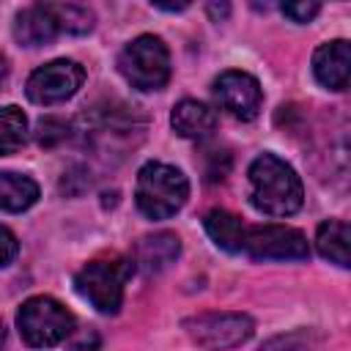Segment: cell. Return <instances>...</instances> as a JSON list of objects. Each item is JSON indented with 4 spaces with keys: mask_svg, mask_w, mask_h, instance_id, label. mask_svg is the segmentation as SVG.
Wrapping results in <instances>:
<instances>
[{
    "mask_svg": "<svg viewBox=\"0 0 351 351\" xmlns=\"http://www.w3.org/2000/svg\"><path fill=\"white\" fill-rule=\"evenodd\" d=\"M247 176H250V203L261 214L291 217L302 208L304 189L296 170L285 159L274 154H261L252 159Z\"/></svg>",
    "mask_w": 351,
    "mask_h": 351,
    "instance_id": "cell-1",
    "label": "cell"
},
{
    "mask_svg": "<svg viewBox=\"0 0 351 351\" xmlns=\"http://www.w3.org/2000/svg\"><path fill=\"white\" fill-rule=\"evenodd\" d=\"M189 197L186 176L165 162H145L137 173L134 203L143 217L148 219H167L184 208Z\"/></svg>",
    "mask_w": 351,
    "mask_h": 351,
    "instance_id": "cell-2",
    "label": "cell"
},
{
    "mask_svg": "<svg viewBox=\"0 0 351 351\" xmlns=\"http://www.w3.org/2000/svg\"><path fill=\"white\" fill-rule=\"evenodd\" d=\"M134 274L132 258L90 261L74 274V291L104 315H115L123 304V288Z\"/></svg>",
    "mask_w": 351,
    "mask_h": 351,
    "instance_id": "cell-3",
    "label": "cell"
},
{
    "mask_svg": "<svg viewBox=\"0 0 351 351\" xmlns=\"http://www.w3.org/2000/svg\"><path fill=\"white\" fill-rule=\"evenodd\" d=\"M118 69L123 80L137 90H159L170 80V52L159 36L143 33L132 38L121 55Z\"/></svg>",
    "mask_w": 351,
    "mask_h": 351,
    "instance_id": "cell-4",
    "label": "cell"
},
{
    "mask_svg": "<svg viewBox=\"0 0 351 351\" xmlns=\"http://www.w3.org/2000/svg\"><path fill=\"white\" fill-rule=\"evenodd\" d=\"M16 326L27 346L49 348L74 332V315L52 296H30L16 313Z\"/></svg>",
    "mask_w": 351,
    "mask_h": 351,
    "instance_id": "cell-5",
    "label": "cell"
},
{
    "mask_svg": "<svg viewBox=\"0 0 351 351\" xmlns=\"http://www.w3.org/2000/svg\"><path fill=\"white\" fill-rule=\"evenodd\" d=\"M184 329L197 346L208 351H228L244 346L252 337L255 324L247 313H197L184 318Z\"/></svg>",
    "mask_w": 351,
    "mask_h": 351,
    "instance_id": "cell-6",
    "label": "cell"
},
{
    "mask_svg": "<svg viewBox=\"0 0 351 351\" xmlns=\"http://www.w3.org/2000/svg\"><path fill=\"white\" fill-rule=\"evenodd\" d=\"M241 252L255 261H304L310 244L302 230L288 225H252L244 230Z\"/></svg>",
    "mask_w": 351,
    "mask_h": 351,
    "instance_id": "cell-7",
    "label": "cell"
},
{
    "mask_svg": "<svg viewBox=\"0 0 351 351\" xmlns=\"http://www.w3.org/2000/svg\"><path fill=\"white\" fill-rule=\"evenodd\" d=\"M85 82V69L77 60H49L38 66L25 85V93L33 104H58L71 99Z\"/></svg>",
    "mask_w": 351,
    "mask_h": 351,
    "instance_id": "cell-8",
    "label": "cell"
},
{
    "mask_svg": "<svg viewBox=\"0 0 351 351\" xmlns=\"http://www.w3.org/2000/svg\"><path fill=\"white\" fill-rule=\"evenodd\" d=\"M211 90H214L217 104H219L228 115H233V118H239V121H252V118H258L261 104H263V93H261V85H258V80H255L252 74L236 71V69L222 71V74L214 80V88H211Z\"/></svg>",
    "mask_w": 351,
    "mask_h": 351,
    "instance_id": "cell-9",
    "label": "cell"
},
{
    "mask_svg": "<svg viewBox=\"0 0 351 351\" xmlns=\"http://www.w3.org/2000/svg\"><path fill=\"white\" fill-rule=\"evenodd\" d=\"M348 66H351V49H348V41L343 38L321 44L313 55V74L326 90L348 88Z\"/></svg>",
    "mask_w": 351,
    "mask_h": 351,
    "instance_id": "cell-10",
    "label": "cell"
},
{
    "mask_svg": "<svg viewBox=\"0 0 351 351\" xmlns=\"http://www.w3.org/2000/svg\"><path fill=\"white\" fill-rule=\"evenodd\" d=\"M55 36H60V27H58L52 3L27 5V8H22V11L16 14V19H14V38H16L22 47H44V44H49Z\"/></svg>",
    "mask_w": 351,
    "mask_h": 351,
    "instance_id": "cell-11",
    "label": "cell"
},
{
    "mask_svg": "<svg viewBox=\"0 0 351 351\" xmlns=\"http://www.w3.org/2000/svg\"><path fill=\"white\" fill-rule=\"evenodd\" d=\"M181 252V241L176 233H154V236H143L134 247V266H140L148 274L165 271L170 263H176Z\"/></svg>",
    "mask_w": 351,
    "mask_h": 351,
    "instance_id": "cell-12",
    "label": "cell"
},
{
    "mask_svg": "<svg viewBox=\"0 0 351 351\" xmlns=\"http://www.w3.org/2000/svg\"><path fill=\"white\" fill-rule=\"evenodd\" d=\"M170 123H173L176 134H181L186 140H200L217 129V112L197 99H184L173 107Z\"/></svg>",
    "mask_w": 351,
    "mask_h": 351,
    "instance_id": "cell-13",
    "label": "cell"
},
{
    "mask_svg": "<svg viewBox=\"0 0 351 351\" xmlns=\"http://www.w3.org/2000/svg\"><path fill=\"white\" fill-rule=\"evenodd\" d=\"M38 200V184L22 173H0V211H27Z\"/></svg>",
    "mask_w": 351,
    "mask_h": 351,
    "instance_id": "cell-14",
    "label": "cell"
},
{
    "mask_svg": "<svg viewBox=\"0 0 351 351\" xmlns=\"http://www.w3.org/2000/svg\"><path fill=\"white\" fill-rule=\"evenodd\" d=\"M203 225H206V233L211 236V241L219 250H225V252H241L244 230L247 228H244V222L236 214H230L225 208H214V211L206 214Z\"/></svg>",
    "mask_w": 351,
    "mask_h": 351,
    "instance_id": "cell-15",
    "label": "cell"
},
{
    "mask_svg": "<svg viewBox=\"0 0 351 351\" xmlns=\"http://www.w3.org/2000/svg\"><path fill=\"white\" fill-rule=\"evenodd\" d=\"M348 239H351V233H348V225L343 219H326L318 225L315 247L326 261L346 269L348 266Z\"/></svg>",
    "mask_w": 351,
    "mask_h": 351,
    "instance_id": "cell-16",
    "label": "cell"
},
{
    "mask_svg": "<svg viewBox=\"0 0 351 351\" xmlns=\"http://www.w3.org/2000/svg\"><path fill=\"white\" fill-rule=\"evenodd\" d=\"M27 140V118L16 104L0 107V156L19 151Z\"/></svg>",
    "mask_w": 351,
    "mask_h": 351,
    "instance_id": "cell-17",
    "label": "cell"
},
{
    "mask_svg": "<svg viewBox=\"0 0 351 351\" xmlns=\"http://www.w3.org/2000/svg\"><path fill=\"white\" fill-rule=\"evenodd\" d=\"M52 11H55V19H58L60 33H66V36H85V33L93 30V11L85 8V5H77V3H52Z\"/></svg>",
    "mask_w": 351,
    "mask_h": 351,
    "instance_id": "cell-18",
    "label": "cell"
},
{
    "mask_svg": "<svg viewBox=\"0 0 351 351\" xmlns=\"http://www.w3.org/2000/svg\"><path fill=\"white\" fill-rule=\"evenodd\" d=\"M69 137V123L63 118H55V115H47L38 121V132H36V140L38 145L44 148H52L58 143H63Z\"/></svg>",
    "mask_w": 351,
    "mask_h": 351,
    "instance_id": "cell-19",
    "label": "cell"
},
{
    "mask_svg": "<svg viewBox=\"0 0 351 351\" xmlns=\"http://www.w3.org/2000/svg\"><path fill=\"white\" fill-rule=\"evenodd\" d=\"M280 11H282L291 22L304 25V22H310V19L321 11V3H282V5H280Z\"/></svg>",
    "mask_w": 351,
    "mask_h": 351,
    "instance_id": "cell-20",
    "label": "cell"
},
{
    "mask_svg": "<svg viewBox=\"0 0 351 351\" xmlns=\"http://www.w3.org/2000/svg\"><path fill=\"white\" fill-rule=\"evenodd\" d=\"M16 252H19V241H16V236H14L8 228L0 225V269L8 266V263L16 258Z\"/></svg>",
    "mask_w": 351,
    "mask_h": 351,
    "instance_id": "cell-21",
    "label": "cell"
},
{
    "mask_svg": "<svg viewBox=\"0 0 351 351\" xmlns=\"http://www.w3.org/2000/svg\"><path fill=\"white\" fill-rule=\"evenodd\" d=\"M71 348H74V351H96V348H99V335H96L93 329H88V332L80 335V340L71 343Z\"/></svg>",
    "mask_w": 351,
    "mask_h": 351,
    "instance_id": "cell-22",
    "label": "cell"
},
{
    "mask_svg": "<svg viewBox=\"0 0 351 351\" xmlns=\"http://www.w3.org/2000/svg\"><path fill=\"white\" fill-rule=\"evenodd\" d=\"M5 77H8V60L0 55V85L5 82Z\"/></svg>",
    "mask_w": 351,
    "mask_h": 351,
    "instance_id": "cell-23",
    "label": "cell"
},
{
    "mask_svg": "<svg viewBox=\"0 0 351 351\" xmlns=\"http://www.w3.org/2000/svg\"><path fill=\"white\" fill-rule=\"evenodd\" d=\"M208 11H211V14H228V5H222V8H217V5H208Z\"/></svg>",
    "mask_w": 351,
    "mask_h": 351,
    "instance_id": "cell-24",
    "label": "cell"
},
{
    "mask_svg": "<svg viewBox=\"0 0 351 351\" xmlns=\"http://www.w3.org/2000/svg\"><path fill=\"white\" fill-rule=\"evenodd\" d=\"M5 343V326H3V321H0V346Z\"/></svg>",
    "mask_w": 351,
    "mask_h": 351,
    "instance_id": "cell-25",
    "label": "cell"
}]
</instances>
